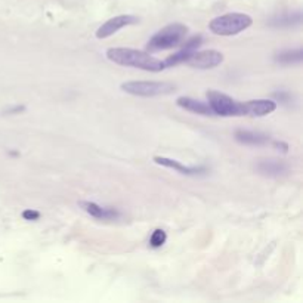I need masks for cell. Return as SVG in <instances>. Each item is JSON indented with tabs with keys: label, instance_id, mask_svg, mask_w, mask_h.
Masks as SVG:
<instances>
[{
	"label": "cell",
	"instance_id": "18",
	"mask_svg": "<svg viewBox=\"0 0 303 303\" xmlns=\"http://www.w3.org/2000/svg\"><path fill=\"white\" fill-rule=\"evenodd\" d=\"M272 145H274V148H277L278 151H281V153H287V151H288V145L286 144V142H281V141H275L274 144H272Z\"/></svg>",
	"mask_w": 303,
	"mask_h": 303
},
{
	"label": "cell",
	"instance_id": "16",
	"mask_svg": "<svg viewBox=\"0 0 303 303\" xmlns=\"http://www.w3.org/2000/svg\"><path fill=\"white\" fill-rule=\"evenodd\" d=\"M166 239H167L166 231L157 228V229L153 231V234H151V237H149V246L153 249H159V247H161L164 244Z\"/></svg>",
	"mask_w": 303,
	"mask_h": 303
},
{
	"label": "cell",
	"instance_id": "11",
	"mask_svg": "<svg viewBox=\"0 0 303 303\" xmlns=\"http://www.w3.org/2000/svg\"><path fill=\"white\" fill-rule=\"evenodd\" d=\"M235 141L241 145H249V146H262L269 144L271 138L265 133L260 132H253V130H237L234 135Z\"/></svg>",
	"mask_w": 303,
	"mask_h": 303
},
{
	"label": "cell",
	"instance_id": "6",
	"mask_svg": "<svg viewBox=\"0 0 303 303\" xmlns=\"http://www.w3.org/2000/svg\"><path fill=\"white\" fill-rule=\"evenodd\" d=\"M223 63V55L219 50H201L197 52L194 50L192 55L188 58L187 64L194 67V68H200V70H208V68H215L218 65H221Z\"/></svg>",
	"mask_w": 303,
	"mask_h": 303
},
{
	"label": "cell",
	"instance_id": "2",
	"mask_svg": "<svg viewBox=\"0 0 303 303\" xmlns=\"http://www.w3.org/2000/svg\"><path fill=\"white\" fill-rule=\"evenodd\" d=\"M187 34H188L187 25L179 24V22L169 24L149 39V42L146 43V50L148 52H160V50L173 49L185 40Z\"/></svg>",
	"mask_w": 303,
	"mask_h": 303
},
{
	"label": "cell",
	"instance_id": "1",
	"mask_svg": "<svg viewBox=\"0 0 303 303\" xmlns=\"http://www.w3.org/2000/svg\"><path fill=\"white\" fill-rule=\"evenodd\" d=\"M107 58L114 64L133 67L151 73H160L166 68L163 61L157 59L156 56L149 55L148 52L130 48H111L107 50Z\"/></svg>",
	"mask_w": 303,
	"mask_h": 303
},
{
	"label": "cell",
	"instance_id": "4",
	"mask_svg": "<svg viewBox=\"0 0 303 303\" xmlns=\"http://www.w3.org/2000/svg\"><path fill=\"white\" fill-rule=\"evenodd\" d=\"M175 87L176 86L169 81H126L121 84L123 92L142 98L169 95L173 92Z\"/></svg>",
	"mask_w": 303,
	"mask_h": 303
},
{
	"label": "cell",
	"instance_id": "3",
	"mask_svg": "<svg viewBox=\"0 0 303 303\" xmlns=\"http://www.w3.org/2000/svg\"><path fill=\"white\" fill-rule=\"evenodd\" d=\"M253 24V19L247 14L239 12H231L221 15L215 19H211L208 24V28L211 33L218 36H235L241 32L247 30Z\"/></svg>",
	"mask_w": 303,
	"mask_h": 303
},
{
	"label": "cell",
	"instance_id": "12",
	"mask_svg": "<svg viewBox=\"0 0 303 303\" xmlns=\"http://www.w3.org/2000/svg\"><path fill=\"white\" fill-rule=\"evenodd\" d=\"M176 105L180 107L182 110L194 112V114H200V115H213V111L208 107V104L190 98V96H180L176 99Z\"/></svg>",
	"mask_w": 303,
	"mask_h": 303
},
{
	"label": "cell",
	"instance_id": "8",
	"mask_svg": "<svg viewBox=\"0 0 303 303\" xmlns=\"http://www.w3.org/2000/svg\"><path fill=\"white\" fill-rule=\"evenodd\" d=\"M277 110V102L272 99H252L241 102V115L265 117Z\"/></svg>",
	"mask_w": 303,
	"mask_h": 303
},
{
	"label": "cell",
	"instance_id": "5",
	"mask_svg": "<svg viewBox=\"0 0 303 303\" xmlns=\"http://www.w3.org/2000/svg\"><path fill=\"white\" fill-rule=\"evenodd\" d=\"M206 96L208 101V107L211 108L213 114H218L222 117L241 115V102L232 99L231 96L221 94L218 90H208Z\"/></svg>",
	"mask_w": 303,
	"mask_h": 303
},
{
	"label": "cell",
	"instance_id": "9",
	"mask_svg": "<svg viewBox=\"0 0 303 303\" xmlns=\"http://www.w3.org/2000/svg\"><path fill=\"white\" fill-rule=\"evenodd\" d=\"M80 208H83L87 215H90L95 219H104V221H110V219H117L120 216V213L115 208H110V207H102L94 201H79Z\"/></svg>",
	"mask_w": 303,
	"mask_h": 303
},
{
	"label": "cell",
	"instance_id": "13",
	"mask_svg": "<svg viewBox=\"0 0 303 303\" xmlns=\"http://www.w3.org/2000/svg\"><path fill=\"white\" fill-rule=\"evenodd\" d=\"M256 169L260 175L269 177H278L288 172V167L283 161H277V160H263L257 164Z\"/></svg>",
	"mask_w": 303,
	"mask_h": 303
},
{
	"label": "cell",
	"instance_id": "7",
	"mask_svg": "<svg viewBox=\"0 0 303 303\" xmlns=\"http://www.w3.org/2000/svg\"><path fill=\"white\" fill-rule=\"evenodd\" d=\"M138 22H139V18L133 16V15H118V16H114V18L108 19L107 22H104L96 30V37L98 39H107V37L112 36L114 33H117L118 30L125 28L128 25L138 24Z\"/></svg>",
	"mask_w": 303,
	"mask_h": 303
},
{
	"label": "cell",
	"instance_id": "14",
	"mask_svg": "<svg viewBox=\"0 0 303 303\" xmlns=\"http://www.w3.org/2000/svg\"><path fill=\"white\" fill-rule=\"evenodd\" d=\"M275 63L284 64V65H291V64H300L303 61V50L302 49H288L278 52L275 56Z\"/></svg>",
	"mask_w": 303,
	"mask_h": 303
},
{
	"label": "cell",
	"instance_id": "15",
	"mask_svg": "<svg viewBox=\"0 0 303 303\" xmlns=\"http://www.w3.org/2000/svg\"><path fill=\"white\" fill-rule=\"evenodd\" d=\"M300 22H302V14H300V11H297V12H293V14L280 15L278 18L271 21V25H274V27H293V25H299Z\"/></svg>",
	"mask_w": 303,
	"mask_h": 303
},
{
	"label": "cell",
	"instance_id": "10",
	"mask_svg": "<svg viewBox=\"0 0 303 303\" xmlns=\"http://www.w3.org/2000/svg\"><path fill=\"white\" fill-rule=\"evenodd\" d=\"M154 161L160 166L175 169L176 172L185 175V176H195V175H201V173L207 172V169L203 166H185V164H182V163L172 160V159H167V157H154Z\"/></svg>",
	"mask_w": 303,
	"mask_h": 303
},
{
	"label": "cell",
	"instance_id": "17",
	"mask_svg": "<svg viewBox=\"0 0 303 303\" xmlns=\"http://www.w3.org/2000/svg\"><path fill=\"white\" fill-rule=\"evenodd\" d=\"M22 218L25 221H39L40 219V211L33 210V208H27L22 211Z\"/></svg>",
	"mask_w": 303,
	"mask_h": 303
}]
</instances>
